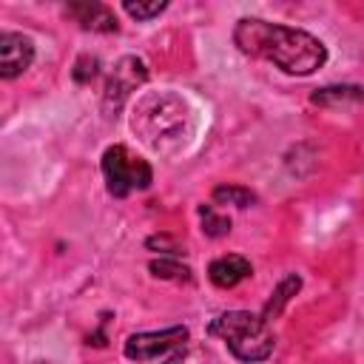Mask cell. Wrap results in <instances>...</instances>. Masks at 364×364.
I'll return each mask as SVG.
<instances>
[{"label": "cell", "mask_w": 364, "mask_h": 364, "mask_svg": "<svg viewBox=\"0 0 364 364\" xmlns=\"http://www.w3.org/2000/svg\"><path fill=\"white\" fill-rule=\"evenodd\" d=\"M233 43L242 54L267 60L293 77H307L327 63V46L318 37L262 17H242L233 28Z\"/></svg>", "instance_id": "obj_1"}, {"label": "cell", "mask_w": 364, "mask_h": 364, "mask_svg": "<svg viewBox=\"0 0 364 364\" xmlns=\"http://www.w3.org/2000/svg\"><path fill=\"white\" fill-rule=\"evenodd\" d=\"M134 134L154 151L168 154L185 145L193 131V111L191 105L173 91H156L136 102L131 114Z\"/></svg>", "instance_id": "obj_2"}, {"label": "cell", "mask_w": 364, "mask_h": 364, "mask_svg": "<svg viewBox=\"0 0 364 364\" xmlns=\"http://www.w3.org/2000/svg\"><path fill=\"white\" fill-rule=\"evenodd\" d=\"M208 333L222 338L225 347L239 361H247V364L270 358V353L276 347V336L270 330V321L264 316H256V313H247V310H225V313H219L208 324Z\"/></svg>", "instance_id": "obj_3"}, {"label": "cell", "mask_w": 364, "mask_h": 364, "mask_svg": "<svg viewBox=\"0 0 364 364\" xmlns=\"http://www.w3.org/2000/svg\"><path fill=\"white\" fill-rule=\"evenodd\" d=\"M102 176L111 196L125 199L134 191H145L154 182V168L148 159L136 156L128 145H108L102 151Z\"/></svg>", "instance_id": "obj_4"}, {"label": "cell", "mask_w": 364, "mask_h": 364, "mask_svg": "<svg viewBox=\"0 0 364 364\" xmlns=\"http://www.w3.org/2000/svg\"><path fill=\"white\" fill-rule=\"evenodd\" d=\"M188 327H165L151 333H134L125 338V358L136 364H176L188 350Z\"/></svg>", "instance_id": "obj_5"}, {"label": "cell", "mask_w": 364, "mask_h": 364, "mask_svg": "<svg viewBox=\"0 0 364 364\" xmlns=\"http://www.w3.org/2000/svg\"><path fill=\"white\" fill-rule=\"evenodd\" d=\"M148 80V65L145 60H139L136 54H125L117 60V65L111 68L105 88H102V111L105 117H117L122 111V105L131 100V94L145 85Z\"/></svg>", "instance_id": "obj_6"}, {"label": "cell", "mask_w": 364, "mask_h": 364, "mask_svg": "<svg viewBox=\"0 0 364 364\" xmlns=\"http://www.w3.org/2000/svg\"><path fill=\"white\" fill-rule=\"evenodd\" d=\"M34 63V43L26 34L3 31L0 34V77L14 80Z\"/></svg>", "instance_id": "obj_7"}, {"label": "cell", "mask_w": 364, "mask_h": 364, "mask_svg": "<svg viewBox=\"0 0 364 364\" xmlns=\"http://www.w3.org/2000/svg\"><path fill=\"white\" fill-rule=\"evenodd\" d=\"M65 14L80 23V28L85 31H100V34H114L117 26V14L105 6V3H68Z\"/></svg>", "instance_id": "obj_8"}, {"label": "cell", "mask_w": 364, "mask_h": 364, "mask_svg": "<svg viewBox=\"0 0 364 364\" xmlns=\"http://www.w3.org/2000/svg\"><path fill=\"white\" fill-rule=\"evenodd\" d=\"M250 273H253V264H250L245 256H239V253L219 256V259H213V262L208 264V279H210L216 287H222V290L236 287V284L245 282Z\"/></svg>", "instance_id": "obj_9"}, {"label": "cell", "mask_w": 364, "mask_h": 364, "mask_svg": "<svg viewBox=\"0 0 364 364\" xmlns=\"http://www.w3.org/2000/svg\"><path fill=\"white\" fill-rule=\"evenodd\" d=\"M313 105H324V108H338V105H355V102H364V88L361 85H327V88H318L313 97H310Z\"/></svg>", "instance_id": "obj_10"}, {"label": "cell", "mask_w": 364, "mask_h": 364, "mask_svg": "<svg viewBox=\"0 0 364 364\" xmlns=\"http://www.w3.org/2000/svg\"><path fill=\"white\" fill-rule=\"evenodd\" d=\"M299 287H301V279L296 276V273H290V276H284L279 284H276V290L270 293V299H267V304H264V310H262V316L270 321V318H276L284 307H287V301L299 293Z\"/></svg>", "instance_id": "obj_11"}, {"label": "cell", "mask_w": 364, "mask_h": 364, "mask_svg": "<svg viewBox=\"0 0 364 364\" xmlns=\"http://www.w3.org/2000/svg\"><path fill=\"white\" fill-rule=\"evenodd\" d=\"M210 199H213V205L247 208V205H253V202H256V193H253V191H247V188H242V185H219V188H213Z\"/></svg>", "instance_id": "obj_12"}, {"label": "cell", "mask_w": 364, "mask_h": 364, "mask_svg": "<svg viewBox=\"0 0 364 364\" xmlns=\"http://www.w3.org/2000/svg\"><path fill=\"white\" fill-rule=\"evenodd\" d=\"M199 222H202V233L210 239L230 233V216H222L216 205H199Z\"/></svg>", "instance_id": "obj_13"}, {"label": "cell", "mask_w": 364, "mask_h": 364, "mask_svg": "<svg viewBox=\"0 0 364 364\" xmlns=\"http://www.w3.org/2000/svg\"><path fill=\"white\" fill-rule=\"evenodd\" d=\"M151 273L156 279H171V282H193L191 276V267L188 264H179V259H154L151 262Z\"/></svg>", "instance_id": "obj_14"}, {"label": "cell", "mask_w": 364, "mask_h": 364, "mask_svg": "<svg viewBox=\"0 0 364 364\" xmlns=\"http://www.w3.org/2000/svg\"><path fill=\"white\" fill-rule=\"evenodd\" d=\"M165 9H168V3H165V0H151V3H142V0H136V3H134V0H125V3H122V11H125L128 17H134V20H139V23L159 17Z\"/></svg>", "instance_id": "obj_15"}, {"label": "cell", "mask_w": 364, "mask_h": 364, "mask_svg": "<svg viewBox=\"0 0 364 364\" xmlns=\"http://www.w3.org/2000/svg\"><path fill=\"white\" fill-rule=\"evenodd\" d=\"M97 68H100V60L97 57H91V54H82L77 63H74V80L77 82H88V80H94L97 77Z\"/></svg>", "instance_id": "obj_16"}, {"label": "cell", "mask_w": 364, "mask_h": 364, "mask_svg": "<svg viewBox=\"0 0 364 364\" xmlns=\"http://www.w3.org/2000/svg\"><path fill=\"white\" fill-rule=\"evenodd\" d=\"M148 247H171L173 253H179V247H176L168 236H154V239H148Z\"/></svg>", "instance_id": "obj_17"}]
</instances>
